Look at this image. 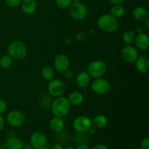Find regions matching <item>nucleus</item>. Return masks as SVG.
<instances>
[{"label":"nucleus","instance_id":"obj_40","mask_svg":"<svg viewBox=\"0 0 149 149\" xmlns=\"http://www.w3.org/2000/svg\"><path fill=\"white\" fill-rule=\"evenodd\" d=\"M144 22H145L146 28V29H148V28H149V20H148V18L147 19V20H146Z\"/></svg>","mask_w":149,"mask_h":149},{"label":"nucleus","instance_id":"obj_29","mask_svg":"<svg viewBox=\"0 0 149 149\" xmlns=\"http://www.w3.org/2000/svg\"><path fill=\"white\" fill-rule=\"evenodd\" d=\"M6 4L10 7H15L21 3L22 0H5Z\"/></svg>","mask_w":149,"mask_h":149},{"label":"nucleus","instance_id":"obj_31","mask_svg":"<svg viewBox=\"0 0 149 149\" xmlns=\"http://www.w3.org/2000/svg\"><path fill=\"white\" fill-rule=\"evenodd\" d=\"M7 107V103L3 99H0V114L4 113Z\"/></svg>","mask_w":149,"mask_h":149},{"label":"nucleus","instance_id":"obj_5","mask_svg":"<svg viewBox=\"0 0 149 149\" xmlns=\"http://www.w3.org/2000/svg\"><path fill=\"white\" fill-rule=\"evenodd\" d=\"M48 93L52 97H58L62 96L65 91V83L61 79H54L49 81L47 86Z\"/></svg>","mask_w":149,"mask_h":149},{"label":"nucleus","instance_id":"obj_19","mask_svg":"<svg viewBox=\"0 0 149 149\" xmlns=\"http://www.w3.org/2000/svg\"><path fill=\"white\" fill-rule=\"evenodd\" d=\"M68 100L69 101L70 104L73 105V106H79L84 101V96L81 93L78 91L72 92L71 94L69 95L68 97Z\"/></svg>","mask_w":149,"mask_h":149},{"label":"nucleus","instance_id":"obj_22","mask_svg":"<svg viewBox=\"0 0 149 149\" xmlns=\"http://www.w3.org/2000/svg\"><path fill=\"white\" fill-rule=\"evenodd\" d=\"M52 101L53 100H52V96L49 93H44L40 96V98H39V103L41 106L46 110L50 109Z\"/></svg>","mask_w":149,"mask_h":149},{"label":"nucleus","instance_id":"obj_30","mask_svg":"<svg viewBox=\"0 0 149 149\" xmlns=\"http://www.w3.org/2000/svg\"><path fill=\"white\" fill-rule=\"evenodd\" d=\"M141 149H149V138H145L143 139L141 143Z\"/></svg>","mask_w":149,"mask_h":149},{"label":"nucleus","instance_id":"obj_13","mask_svg":"<svg viewBox=\"0 0 149 149\" xmlns=\"http://www.w3.org/2000/svg\"><path fill=\"white\" fill-rule=\"evenodd\" d=\"M135 47L140 50H146L149 47V37L146 33L141 32L135 36Z\"/></svg>","mask_w":149,"mask_h":149},{"label":"nucleus","instance_id":"obj_6","mask_svg":"<svg viewBox=\"0 0 149 149\" xmlns=\"http://www.w3.org/2000/svg\"><path fill=\"white\" fill-rule=\"evenodd\" d=\"M69 13L71 17L76 20H83L85 18L88 13L85 4L81 1L73 2L69 7Z\"/></svg>","mask_w":149,"mask_h":149},{"label":"nucleus","instance_id":"obj_37","mask_svg":"<svg viewBox=\"0 0 149 149\" xmlns=\"http://www.w3.org/2000/svg\"><path fill=\"white\" fill-rule=\"evenodd\" d=\"M52 149H63V148L62 145L61 143H55V145L52 146Z\"/></svg>","mask_w":149,"mask_h":149},{"label":"nucleus","instance_id":"obj_27","mask_svg":"<svg viewBox=\"0 0 149 149\" xmlns=\"http://www.w3.org/2000/svg\"><path fill=\"white\" fill-rule=\"evenodd\" d=\"M75 140L77 143H79L80 144H86L88 142L89 138L87 135L84 134V132H77Z\"/></svg>","mask_w":149,"mask_h":149},{"label":"nucleus","instance_id":"obj_26","mask_svg":"<svg viewBox=\"0 0 149 149\" xmlns=\"http://www.w3.org/2000/svg\"><path fill=\"white\" fill-rule=\"evenodd\" d=\"M12 64H13V58L8 54L3 55L0 58V66L4 68V69L10 68L11 67Z\"/></svg>","mask_w":149,"mask_h":149},{"label":"nucleus","instance_id":"obj_9","mask_svg":"<svg viewBox=\"0 0 149 149\" xmlns=\"http://www.w3.org/2000/svg\"><path fill=\"white\" fill-rule=\"evenodd\" d=\"M92 127V120L85 116H80L77 117L73 123V127L77 132H88Z\"/></svg>","mask_w":149,"mask_h":149},{"label":"nucleus","instance_id":"obj_20","mask_svg":"<svg viewBox=\"0 0 149 149\" xmlns=\"http://www.w3.org/2000/svg\"><path fill=\"white\" fill-rule=\"evenodd\" d=\"M107 117L102 114L96 116L92 121V126L94 127L95 129H103L107 125Z\"/></svg>","mask_w":149,"mask_h":149},{"label":"nucleus","instance_id":"obj_7","mask_svg":"<svg viewBox=\"0 0 149 149\" xmlns=\"http://www.w3.org/2000/svg\"><path fill=\"white\" fill-rule=\"evenodd\" d=\"M91 88L97 95H105L111 90V84L108 80L102 77L97 78L92 82Z\"/></svg>","mask_w":149,"mask_h":149},{"label":"nucleus","instance_id":"obj_36","mask_svg":"<svg viewBox=\"0 0 149 149\" xmlns=\"http://www.w3.org/2000/svg\"><path fill=\"white\" fill-rule=\"evenodd\" d=\"M77 149H90L87 144H80Z\"/></svg>","mask_w":149,"mask_h":149},{"label":"nucleus","instance_id":"obj_2","mask_svg":"<svg viewBox=\"0 0 149 149\" xmlns=\"http://www.w3.org/2000/svg\"><path fill=\"white\" fill-rule=\"evenodd\" d=\"M97 26L105 33H111L117 30L119 24L117 18L111 14H104L97 20Z\"/></svg>","mask_w":149,"mask_h":149},{"label":"nucleus","instance_id":"obj_21","mask_svg":"<svg viewBox=\"0 0 149 149\" xmlns=\"http://www.w3.org/2000/svg\"><path fill=\"white\" fill-rule=\"evenodd\" d=\"M24 143L18 138H10L6 142V146L8 149H23Z\"/></svg>","mask_w":149,"mask_h":149},{"label":"nucleus","instance_id":"obj_25","mask_svg":"<svg viewBox=\"0 0 149 149\" xmlns=\"http://www.w3.org/2000/svg\"><path fill=\"white\" fill-rule=\"evenodd\" d=\"M42 77L47 81H49L51 80L55 79V73L53 68L50 66H45L44 67L42 71Z\"/></svg>","mask_w":149,"mask_h":149},{"label":"nucleus","instance_id":"obj_3","mask_svg":"<svg viewBox=\"0 0 149 149\" xmlns=\"http://www.w3.org/2000/svg\"><path fill=\"white\" fill-rule=\"evenodd\" d=\"M87 71L91 77L100 78L107 72V64L102 60H96L87 65Z\"/></svg>","mask_w":149,"mask_h":149},{"label":"nucleus","instance_id":"obj_4","mask_svg":"<svg viewBox=\"0 0 149 149\" xmlns=\"http://www.w3.org/2000/svg\"><path fill=\"white\" fill-rule=\"evenodd\" d=\"M7 54L12 58L21 60L27 55V48L20 41H14L7 47Z\"/></svg>","mask_w":149,"mask_h":149},{"label":"nucleus","instance_id":"obj_15","mask_svg":"<svg viewBox=\"0 0 149 149\" xmlns=\"http://www.w3.org/2000/svg\"><path fill=\"white\" fill-rule=\"evenodd\" d=\"M21 8L25 14L32 15L37 9V3L36 0H23L22 1Z\"/></svg>","mask_w":149,"mask_h":149},{"label":"nucleus","instance_id":"obj_38","mask_svg":"<svg viewBox=\"0 0 149 149\" xmlns=\"http://www.w3.org/2000/svg\"><path fill=\"white\" fill-rule=\"evenodd\" d=\"M23 149H35L32 146L31 144H26V145H24V147H23Z\"/></svg>","mask_w":149,"mask_h":149},{"label":"nucleus","instance_id":"obj_34","mask_svg":"<svg viewBox=\"0 0 149 149\" xmlns=\"http://www.w3.org/2000/svg\"><path fill=\"white\" fill-rule=\"evenodd\" d=\"M4 119L1 114H0V132L4 129Z\"/></svg>","mask_w":149,"mask_h":149},{"label":"nucleus","instance_id":"obj_14","mask_svg":"<svg viewBox=\"0 0 149 149\" xmlns=\"http://www.w3.org/2000/svg\"><path fill=\"white\" fill-rule=\"evenodd\" d=\"M90 77L87 71H81L79 73L76 78V83L80 88H86L90 84Z\"/></svg>","mask_w":149,"mask_h":149},{"label":"nucleus","instance_id":"obj_33","mask_svg":"<svg viewBox=\"0 0 149 149\" xmlns=\"http://www.w3.org/2000/svg\"><path fill=\"white\" fill-rule=\"evenodd\" d=\"M91 149H109V148L103 144H97V145L93 146Z\"/></svg>","mask_w":149,"mask_h":149},{"label":"nucleus","instance_id":"obj_41","mask_svg":"<svg viewBox=\"0 0 149 149\" xmlns=\"http://www.w3.org/2000/svg\"><path fill=\"white\" fill-rule=\"evenodd\" d=\"M65 149H75V148H74L73 146H67Z\"/></svg>","mask_w":149,"mask_h":149},{"label":"nucleus","instance_id":"obj_42","mask_svg":"<svg viewBox=\"0 0 149 149\" xmlns=\"http://www.w3.org/2000/svg\"><path fill=\"white\" fill-rule=\"evenodd\" d=\"M41 149H50V148H49V147H47V146H45V147H43V148H41Z\"/></svg>","mask_w":149,"mask_h":149},{"label":"nucleus","instance_id":"obj_18","mask_svg":"<svg viewBox=\"0 0 149 149\" xmlns=\"http://www.w3.org/2000/svg\"><path fill=\"white\" fill-rule=\"evenodd\" d=\"M64 126H65V124H64L63 120L61 117L55 116L49 122V127L53 132H56V133L63 130Z\"/></svg>","mask_w":149,"mask_h":149},{"label":"nucleus","instance_id":"obj_17","mask_svg":"<svg viewBox=\"0 0 149 149\" xmlns=\"http://www.w3.org/2000/svg\"><path fill=\"white\" fill-rule=\"evenodd\" d=\"M132 15L134 18L139 22H144L148 18V10L143 7H138L134 9Z\"/></svg>","mask_w":149,"mask_h":149},{"label":"nucleus","instance_id":"obj_12","mask_svg":"<svg viewBox=\"0 0 149 149\" xmlns=\"http://www.w3.org/2000/svg\"><path fill=\"white\" fill-rule=\"evenodd\" d=\"M55 69L59 73H63L68 69L69 67V59L65 54H60L54 61Z\"/></svg>","mask_w":149,"mask_h":149},{"label":"nucleus","instance_id":"obj_32","mask_svg":"<svg viewBox=\"0 0 149 149\" xmlns=\"http://www.w3.org/2000/svg\"><path fill=\"white\" fill-rule=\"evenodd\" d=\"M63 73L64 77H65V78L67 79H71L74 77V73H73V71H70V70L67 69L66 71Z\"/></svg>","mask_w":149,"mask_h":149},{"label":"nucleus","instance_id":"obj_11","mask_svg":"<svg viewBox=\"0 0 149 149\" xmlns=\"http://www.w3.org/2000/svg\"><path fill=\"white\" fill-rule=\"evenodd\" d=\"M30 144L35 149H41L47 145V138L42 132H35L30 138Z\"/></svg>","mask_w":149,"mask_h":149},{"label":"nucleus","instance_id":"obj_23","mask_svg":"<svg viewBox=\"0 0 149 149\" xmlns=\"http://www.w3.org/2000/svg\"><path fill=\"white\" fill-rule=\"evenodd\" d=\"M125 13V9L122 4H113V7L111 8V13L112 16L116 18L123 17Z\"/></svg>","mask_w":149,"mask_h":149},{"label":"nucleus","instance_id":"obj_28","mask_svg":"<svg viewBox=\"0 0 149 149\" xmlns=\"http://www.w3.org/2000/svg\"><path fill=\"white\" fill-rule=\"evenodd\" d=\"M55 4L61 9H67L72 4V0H55Z\"/></svg>","mask_w":149,"mask_h":149},{"label":"nucleus","instance_id":"obj_43","mask_svg":"<svg viewBox=\"0 0 149 149\" xmlns=\"http://www.w3.org/2000/svg\"><path fill=\"white\" fill-rule=\"evenodd\" d=\"M81 0H72V1H74V2H78V1H80Z\"/></svg>","mask_w":149,"mask_h":149},{"label":"nucleus","instance_id":"obj_1","mask_svg":"<svg viewBox=\"0 0 149 149\" xmlns=\"http://www.w3.org/2000/svg\"><path fill=\"white\" fill-rule=\"evenodd\" d=\"M50 109L55 116L62 118L68 113L71 109V104L67 97L60 96L52 101Z\"/></svg>","mask_w":149,"mask_h":149},{"label":"nucleus","instance_id":"obj_35","mask_svg":"<svg viewBox=\"0 0 149 149\" xmlns=\"http://www.w3.org/2000/svg\"><path fill=\"white\" fill-rule=\"evenodd\" d=\"M113 4H121L125 1V0H109Z\"/></svg>","mask_w":149,"mask_h":149},{"label":"nucleus","instance_id":"obj_39","mask_svg":"<svg viewBox=\"0 0 149 149\" xmlns=\"http://www.w3.org/2000/svg\"><path fill=\"white\" fill-rule=\"evenodd\" d=\"M95 131H96L95 128L94 127L92 126L90 128V130H88V132H90L91 134H95Z\"/></svg>","mask_w":149,"mask_h":149},{"label":"nucleus","instance_id":"obj_10","mask_svg":"<svg viewBox=\"0 0 149 149\" xmlns=\"http://www.w3.org/2000/svg\"><path fill=\"white\" fill-rule=\"evenodd\" d=\"M7 121L10 125L14 127L22 126L25 122V116L21 111L17 110L11 111L7 116Z\"/></svg>","mask_w":149,"mask_h":149},{"label":"nucleus","instance_id":"obj_24","mask_svg":"<svg viewBox=\"0 0 149 149\" xmlns=\"http://www.w3.org/2000/svg\"><path fill=\"white\" fill-rule=\"evenodd\" d=\"M135 33L131 30H127L125 31L122 35V40L124 43L126 45H132V44L135 42Z\"/></svg>","mask_w":149,"mask_h":149},{"label":"nucleus","instance_id":"obj_8","mask_svg":"<svg viewBox=\"0 0 149 149\" xmlns=\"http://www.w3.org/2000/svg\"><path fill=\"white\" fill-rule=\"evenodd\" d=\"M122 60L127 63H133L138 58V51L132 45H126L121 51Z\"/></svg>","mask_w":149,"mask_h":149},{"label":"nucleus","instance_id":"obj_16","mask_svg":"<svg viewBox=\"0 0 149 149\" xmlns=\"http://www.w3.org/2000/svg\"><path fill=\"white\" fill-rule=\"evenodd\" d=\"M136 69L141 73H146L149 70V60L146 56H138L135 62Z\"/></svg>","mask_w":149,"mask_h":149}]
</instances>
